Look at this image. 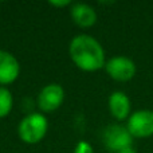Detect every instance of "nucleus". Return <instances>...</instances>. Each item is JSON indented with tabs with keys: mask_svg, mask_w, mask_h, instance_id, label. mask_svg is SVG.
<instances>
[{
	"mask_svg": "<svg viewBox=\"0 0 153 153\" xmlns=\"http://www.w3.org/2000/svg\"><path fill=\"white\" fill-rule=\"evenodd\" d=\"M105 70L114 81L128 82L136 75V63L128 56L117 55L106 61Z\"/></svg>",
	"mask_w": 153,
	"mask_h": 153,
	"instance_id": "nucleus-5",
	"label": "nucleus"
},
{
	"mask_svg": "<svg viewBox=\"0 0 153 153\" xmlns=\"http://www.w3.org/2000/svg\"><path fill=\"white\" fill-rule=\"evenodd\" d=\"M73 3L70 0H65V1H50V5L53 7H66V5H71Z\"/></svg>",
	"mask_w": 153,
	"mask_h": 153,
	"instance_id": "nucleus-12",
	"label": "nucleus"
},
{
	"mask_svg": "<svg viewBox=\"0 0 153 153\" xmlns=\"http://www.w3.org/2000/svg\"><path fill=\"white\" fill-rule=\"evenodd\" d=\"M71 61L83 71H97L105 67V51L101 43L90 35H76L69 46Z\"/></svg>",
	"mask_w": 153,
	"mask_h": 153,
	"instance_id": "nucleus-1",
	"label": "nucleus"
},
{
	"mask_svg": "<svg viewBox=\"0 0 153 153\" xmlns=\"http://www.w3.org/2000/svg\"><path fill=\"white\" fill-rule=\"evenodd\" d=\"M13 106L12 93L7 87H0V118H4L11 113Z\"/></svg>",
	"mask_w": 153,
	"mask_h": 153,
	"instance_id": "nucleus-10",
	"label": "nucleus"
},
{
	"mask_svg": "<svg viewBox=\"0 0 153 153\" xmlns=\"http://www.w3.org/2000/svg\"><path fill=\"white\" fill-rule=\"evenodd\" d=\"M133 137L126 129V126H122L120 124L109 125L103 132V144L110 152L118 153L122 149H126L132 146Z\"/></svg>",
	"mask_w": 153,
	"mask_h": 153,
	"instance_id": "nucleus-4",
	"label": "nucleus"
},
{
	"mask_svg": "<svg viewBox=\"0 0 153 153\" xmlns=\"http://www.w3.org/2000/svg\"><path fill=\"white\" fill-rule=\"evenodd\" d=\"M118 153H137L133 149V146H129V148H126V149H122V151H120Z\"/></svg>",
	"mask_w": 153,
	"mask_h": 153,
	"instance_id": "nucleus-13",
	"label": "nucleus"
},
{
	"mask_svg": "<svg viewBox=\"0 0 153 153\" xmlns=\"http://www.w3.org/2000/svg\"><path fill=\"white\" fill-rule=\"evenodd\" d=\"M65 101V90L59 83L46 85L38 95V108L42 111L50 113L61 108Z\"/></svg>",
	"mask_w": 153,
	"mask_h": 153,
	"instance_id": "nucleus-6",
	"label": "nucleus"
},
{
	"mask_svg": "<svg viewBox=\"0 0 153 153\" xmlns=\"http://www.w3.org/2000/svg\"><path fill=\"white\" fill-rule=\"evenodd\" d=\"M20 74V65L11 53L0 50V85H11Z\"/></svg>",
	"mask_w": 153,
	"mask_h": 153,
	"instance_id": "nucleus-7",
	"label": "nucleus"
},
{
	"mask_svg": "<svg viewBox=\"0 0 153 153\" xmlns=\"http://www.w3.org/2000/svg\"><path fill=\"white\" fill-rule=\"evenodd\" d=\"M109 111L117 120V121H124L128 120L132 110V103L124 91H113L109 95Z\"/></svg>",
	"mask_w": 153,
	"mask_h": 153,
	"instance_id": "nucleus-8",
	"label": "nucleus"
},
{
	"mask_svg": "<svg viewBox=\"0 0 153 153\" xmlns=\"http://www.w3.org/2000/svg\"><path fill=\"white\" fill-rule=\"evenodd\" d=\"M48 129V121L42 113H30L20 121L18 134L26 144H38L45 138Z\"/></svg>",
	"mask_w": 153,
	"mask_h": 153,
	"instance_id": "nucleus-2",
	"label": "nucleus"
},
{
	"mask_svg": "<svg viewBox=\"0 0 153 153\" xmlns=\"http://www.w3.org/2000/svg\"><path fill=\"white\" fill-rule=\"evenodd\" d=\"M73 22L82 28H89L97 23V12L91 5L86 3H74L70 8Z\"/></svg>",
	"mask_w": 153,
	"mask_h": 153,
	"instance_id": "nucleus-9",
	"label": "nucleus"
},
{
	"mask_svg": "<svg viewBox=\"0 0 153 153\" xmlns=\"http://www.w3.org/2000/svg\"><path fill=\"white\" fill-rule=\"evenodd\" d=\"M126 129L133 138H146L153 136V110H136L128 118Z\"/></svg>",
	"mask_w": 153,
	"mask_h": 153,
	"instance_id": "nucleus-3",
	"label": "nucleus"
},
{
	"mask_svg": "<svg viewBox=\"0 0 153 153\" xmlns=\"http://www.w3.org/2000/svg\"><path fill=\"white\" fill-rule=\"evenodd\" d=\"M74 153H94V152H93V146L90 145L89 143H86V141H79L74 149Z\"/></svg>",
	"mask_w": 153,
	"mask_h": 153,
	"instance_id": "nucleus-11",
	"label": "nucleus"
}]
</instances>
